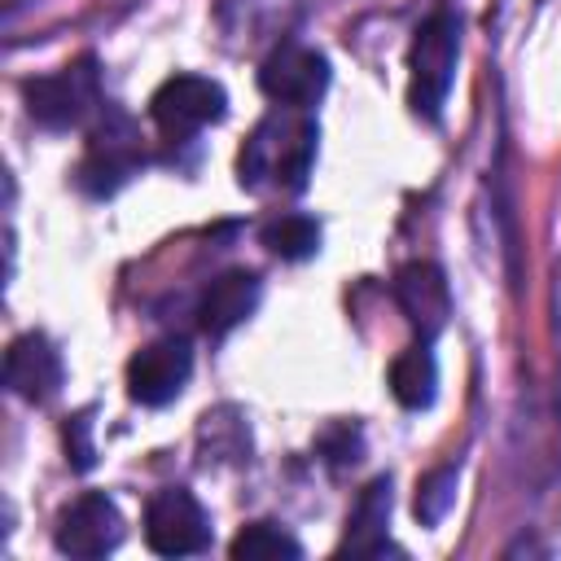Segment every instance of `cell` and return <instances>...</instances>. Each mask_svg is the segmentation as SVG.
<instances>
[{
    "label": "cell",
    "instance_id": "cell-1",
    "mask_svg": "<svg viewBox=\"0 0 561 561\" xmlns=\"http://www.w3.org/2000/svg\"><path fill=\"white\" fill-rule=\"evenodd\" d=\"M316 140H320V127L307 110L276 105L250 131V140L241 145V158H237L241 188H250V193H263V188L298 193V188H307V175H311V162H316Z\"/></svg>",
    "mask_w": 561,
    "mask_h": 561
},
{
    "label": "cell",
    "instance_id": "cell-2",
    "mask_svg": "<svg viewBox=\"0 0 561 561\" xmlns=\"http://www.w3.org/2000/svg\"><path fill=\"white\" fill-rule=\"evenodd\" d=\"M456 61H460V18L451 9H434L408 48V105L416 118L438 123L451 79H456Z\"/></svg>",
    "mask_w": 561,
    "mask_h": 561
},
{
    "label": "cell",
    "instance_id": "cell-3",
    "mask_svg": "<svg viewBox=\"0 0 561 561\" xmlns=\"http://www.w3.org/2000/svg\"><path fill=\"white\" fill-rule=\"evenodd\" d=\"M22 101H26V114H31L39 127H53V131L79 127V123L101 105V75H96V61H92V57H79V61H66L61 70H53V75L26 79V83H22Z\"/></svg>",
    "mask_w": 561,
    "mask_h": 561
},
{
    "label": "cell",
    "instance_id": "cell-4",
    "mask_svg": "<svg viewBox=\"0 0 561 561\" xmlns=\"http://www.w3.org/2000/svg\"><path fill=\"white\" fill-rule=\"evenodd\" d=\"M145 162V149H140V131L136 123L123 114V110H105V123L88 136V149L79 158V188L92 193V197H110L118 193Z\"/></svg>",
    "mask_w": 561,
    "mask_h": 561
},
{
    "label": "cell",
    "instance_id": "cell-5",
    "mask_svg": "<svg viewBox=\"0 0 561 561\" xmlns=\"http://www.w3.org/2000/svg\"><path fill=\"white\" fill-rule=\"evenodd\" d=\"M228 114V92L210 75H171L149 96V118L167 140H188L193 131Z\"/></svg>",
    "mask_w": 561,
    "mask_h": 561
},
{
    "label": "cell",
    "instance_id": "cell-6",
    "mask_svg": "<svg viewBox=\"0 0 561 561\" xmlns=\"http://www.w3.org/2000/svg\"><path fill=\"white\" fill-rule=\"evenodd\" d=\"M145 543L158 557H193L210 548V517L184 486H162L145 504Z\"/></svg>",
    "mask_w": 561,
    "mask_h": 561
},
{
    "label": "cell",
    "instance_id": "cell-7",
    "mask_svg": "<svg viewBox=\"0 0 561 561\" xmlns=\"http://www.w3.org/2000/svg\"><path fill=\"white\" fill-rule=\"evenodd\" d=\"M259 88L276 105L311 110L329 88V57L307 44H276L259 66Z\"/></svg>",
    "mask_w": 561,
    "mask_h": 561
},
{
    "label": "cell",
    "instance_id": "cell-8",
    "mask_svg": "<svg viewBox=\"0 0 561 561\" xmlns=\"http://www.w3.org/2000/svg\"><path fill=\"white\" fill-rule=\"evenodd\" d=\"M188 377H193V351L184 337H158L127 359V394L145 408H162L180 399Z\"/></svg>",
    "mask_w": 561,
    "mask_h": 561
},
{
    "label": "cell",
    "instance_id": "cell-9",
    "mask_svg": "<svg viewBox=\"0 0 561 561\" xmlns=\"http://www.w3.org/2000/svg\"><path fill=\"white\" fill-rule=\"evenodd\" d=\"M57 552L66 557H105L123 543V513L105 491H88L75 504L61 508L57 530H53Z\"/></svg>",
    "mask_w": 561,
    "mask_h": 561
},
{
    "label": "cell",
    "instance_id": "cell-10",
    "mask_svg": "<svg viewBox=\"0 0 561 561\" xmlns=\"http://www.w3.org/2000/svg\"><path fill=\"white\" fill-rule=\"evenodd\" d=\"M394 302L403 307V316L421 333V342H434L447 329L451 289H447V276L434 263H403L394 272Z\"/></svg>",
    "mask_w": 561,
    "mask_h": 561
},
{
    "label": "cell",
    "instance_id": "cell-11",
    "mask_svg": "<svg viewBox=\"0 0 561 561\" xmlns=\"http://www.w3.org/2000/svg\"><path fill=\"white\" fill-rule=\"evenodd\" d=\"M61 355L44 333H22L4 351V386L22 403H48L61 390Z\"/></svg>",
    "mask_w": 561,
    "mask_h": 561
},
{
    "label": "cell",
    "instance_id": "cell-12",
    "mask_svg": "<svg viewBox=\"0 0 561 561\" xmlns=\"http://www.w3.org/2000/svg\"><path fill=\"white\" fill-rule=\"evenodd\" d=\"M259 307V276L245 267H232L215 276L197 302V324L206 337H228L237 324H245Z\"/></svg>",
    "mask_w": 561,
    "mask_h": 561
},
{
    "label": "cell",
    "instance_id": "cell-13",
    "mask_svg": "<svg viewBox=\"0 0 561 561\" xmlns=\"http://www.w3.org/2000/svg\"><path fill=\"white\" fill-rule=\"evenodd\" d=\"M390 473L373 478L359 500L351 504L346 513V535L337 543V552H355V557H381V552H394L390 543Z\"/></svg>",
    "mask_w": 561,
    "mask_h": 561
},
{
    "label": "cell",
    "instance_id": "cell-14",
    "mask_svg": "<svg viewBox=\"0 0 561 561\" xmlns=\"http://www.w3.org/2000/svg\"><path fill=\"white\" fill-rule=\"evenodd\" d=\"M390 394L408 412H421V408L434 403V394H438V364H434L430 342L408 346L403 355H394V364H390Z\"/></svg>",
    "mask_w": 561,
    "mask_h": 561
},
{
    "label": "cell",
    "instance_id": "cell-15",
    "mask_svg": "<svg viewBox=\"0 0 561 561\" xmlns=\"http://www.w3.org/2000/svg\"><path fill=\"white\" fill-rule=\"evenodd\" d=\"M228 552H232V561H298L302 543L276 522H250L232 535Z\"/></svg>",
    "mask_w": 561,
    "mask_h": 561
},
{
    "label": "cell",
    "instance_id": "cell-16",
    "mask_svg": "<svg viewBox=\"0 0 561 561\" xmlns=\"http://www.w3.org/2000/svg\"><path fill=\"white\" fill-rule=\"evenodd\" d=\"M259 241H263L276 259L302 263V259H311V254L320 250V224H316L311 215H276V219H267V224L259 228Z\"/></svg>",
    "mask_w": 561,
    "mask_h": 561
},
{
    "label": "cell",
    "instance_id": "cell-17",
    "mask_svg": "<svg viewBox=\"0 0 561 561\" xmlns=\"http://www.w3.org/2000/svg\"><path fill=\"white\" fill-rule=\"evenodd\" d=\"M456 486H460V469L456 465H438L430 469L421 482H416V500H412V513L421 526H438L451 504H456Z\"/></svg>",
    "mask_w": 561,
    "mask_h": 561
},
{
    "label": "cell",
    "instance_id": "cell-18",
    "mask_svg": "<svg viewBox=\"0 0 561 561\" xmlns=\"http://www.w3.org/2000/svg\"><path fill=\"white\" fill-rule=\"evenodd\" d=\"M316 451H320L329 465H355V460H359V430L346 425V421H337V425H329V430L316 438Z\"/></svg>",
    "mask_w": 561,
    "mask_h": 561
},
{
    "label": "cell",
    "instance_id": "cell-19",
    "mask_svg": "<svg viewBox=\"0 0 561 561\" xmlns=\"http://www.w3.org/2000/svg\"><path fill=\"white\" fill-rule=\"evenodd\" d=\"M88 430H92V412H75L70 425H66V451H70L75 469H92V460H96V447H92Z\"/></svg>",
    "mask_w": 561,
    "mask_h": 561
}]
</instances>
